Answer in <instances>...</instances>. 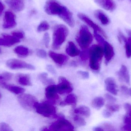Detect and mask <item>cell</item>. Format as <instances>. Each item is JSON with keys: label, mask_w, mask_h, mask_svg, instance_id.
<instances>
[{"label": "cell", "mask_w": 131, "mask_h": 131, "mask_svg": "<svg viewBox=\"0 0 131 131\" xmlns=\"http://www.w3.org/2000/svg\"><path fill=\"white\" fill-rule=\"evenodd\" d=\"M89 51L90 67L92 70H98L100 68V62L104 55L103 48L101 45H94Z\"/></svg>", "instance_id": "obj_1"}, {"label": "cell", "mask_w": 131, "mask_h": 131, "mask_svg": "<svg viewBox=\"0 0 131 131\" xmlns=\"http://www.w3.org/2000/svg\"><path fill=\"white\" fill-rule=\"evenodd\" d=\"M68 29L65 25H59L54 28L53 35V47L58 49L64 42L68 34Z\"/></svg>", "instance_id": "obj_2"}, {"label": "cell", "mask_w": 131, "mask_h": 131, "mask_svg": "<svg viewBox=\"0 0 131 131\" xmlns=\"http://www.w3.org/2000/svg\"><path fill=\"white\" fill-rule=\"evenodd\" d=\"M93 35L85 25L81 26L76 38V41L80 47L85 50L89 47L92 41Z\"/></svg>", "instance_id": "obj_3"}, {"label": "cell", "mask_w": 131, "mask_h": 131, "mask_svg": "<svg viewBox=\"0 0 131 131\" xmlns=\"http://www.w3.org/2000/svg\"><path fill=\"white\" fill-rule=\"evenodd\" d=\"M49 102L39 103L37 102L34 105L36 112L41 115L46 117L57 118L58 117L56 113L55 107Z\"/></svg>", "instance_id": "obj_4"}, {"label": "cell", "mask_w": 131, "mask_h": 131, "mask_svg": "<svg viewBox=\"0 0 131 131\" xmlns=\"http://www.w3.org/2000/svg\"><path fill=\"white\" fill-rule=\"evenodd\" d=\"M74 130V127L69 121L63 118H60L49 126L48 129L43 130L72 131Z\"/></svg>", "instance_id": "obj_5"}, {"label": "cell", "mask_w": 131, "mask_h": 131, "mask_svg": "<svg viewBox=\"0 0 131 131\" xmlns=\"http://www.w3.org/2000/svg\"><path fill=\"white\" fill-rule=\"evenodd\" d=\"M64 6L56 0H48L45 5V11L49 15L58 16L62 12Z\"/></svg>", "instance_id": "obj_6"}, {"label": "cell", "mask_w": 131, "mask_h": 131, "mask_svg": "<svg viewBox=\"0 0 131 131\" xmlns=\"http://www.w3.org/2000/svg\"><path fill=\"white\" fill-rule=\"evenodd\" d=\"M18 100L21 106L27 110H31L34 108V105L37 100L33 95L28 94H21Z\"/></svg>", "instance_id": "obj_7"}, {"label": "cell", "mask_w": 131, "mask_h": 131, "mask_svg": "<svg viewBox=\"0 0 131 131\" xmlns=\"http://www.w3.org/2000/svg\"><path fill=\"white\" fill-rule=\"evenodd\" d=\"M6 65L9 68L13 70L27 69L34 70L35 69L34 66L32 65L23 61L15 58L8 60L6 62Z\"/></svg>", "instance_id": "obj_8"}, {"label": "cell", "mask_w": 131, "mask_h": 131, "mask_svg": "<svg viewBox=\"0 0 131 131\" xmlns=\"http://www.w3.org/2000/svg\"><path fill=\"white\" fill-rule=\"evenodd\" d=\"M56 86L58 93L60 94L70 93L73 90L69 81L63 77H60L59 84Z\"/></svg>", "instance_id": "obj_9"}, {"label": "cell", "mask_w": 131, "mask_h": 131, "mask_svg": "<svg viewBox=\"0 0 131 131\" xmlns=\"http://www.w3.org/2000/svg\"><path fill=\"white\" fill-rule=\"evenodd\" d=\"M78 16L81 20L83 21L85 23H86L87 24L91 27L94 30V31L98 32L102 35L103 37L107 38V35L106 34L104 31L101 28L95 24L88 17L82 14H79L78 15Z\"/></svg>", "instance_id": "obj_10"}, {"label": "cell", "mask_w": 131, "mask_h": 131, "mask_svg": "<svg viewBox=\"0 0 131 131\" xmlns=\"http://www.w3.org/2000/svg\"><path fill=\"white\" fill-rule=\"evenodd\" d=\"M57 86L54 85L48 86L45 89V96L48 102L54 104L59 98Z\"/></svg>", "instance_id": "obj_11"}, {"label": "cell", "mask_w": 131, "mask_h": 131, "mask_svg": "<svg viewBox=\"0 0 131 131\" xmlns=\"http://www.w3.org/2000/svg\"><path fill=\"white\" fill-rule=\"evenodd\" d=\"M70 27H73L75 25V22L73 15L70 11L64 6L61 14L58 16Z\"/></svg>", "instance_id": "obj_12"}, {"label": "cell", "mask_w": 131, "mask_h": 131, "mask_svg": "<svg viewBox=\"0 0 131 131\" xmlns=\"http://www.w3.org/2000/svg\"><path fill=\"white\" fill-rule=\"evenodd\" d=\"M15 16L11 12L7 11L5 12L4 17L3 27L5 28H11L16 25Z\"/></svg>", "instance_id": "obj_13"}, {"label": "cell", "mask_w": 131, "mask_h": 131, "mask_svg": "<svg viewBox=\"0 0 131 131\" xmlns=\"http://www.w3.org/2000/svg\"><path fill=\"white\" fill-rule=\"evenodd\" d=\"M20 41V39L14 35H3L2 38H0V45L10 47L19 43Z\"/></svg>", "instance_id": "obj_14"}, {"label": "cell", "mask_w": 131, "mask_h": 131, "mask_svg": "<svg viewBox=\"0 0 131 131\" xmlns=\"http://www.w3.org/2000/svg\"><path fill=\"white\" fill-rule=\"evenodd\" d=\"M95 2L101 7L109 11H113L116 8L114 0H95Z\"/></svg>", "instance_id": "obj_15"}, {"label": "cell", "mask_w": 131, "mask_h": 131, "mask_svg": "<svg viewBox=\"0 0 131 131\" xmlns=\"http://www.w3.org/2000/svg\"><path fill=\"white\" fill-rule=\"evenodd\" d=\"M102 46L106 64L109 62L114 55V48L112 45L105 41Z\"/></svg>", "instance_id": "obj_16"}, {"label": "cell", "mask_w": 131, "mask_h": 131, "mask_svg": "<svg viewBox=\"0 0 131 131\" xmlns=\"http://www.w3.org/2000/svg\"><path fill=\"white\" fill-rule=\"evenodd\" d=\"M5 2L15 11L20 12L24 8V0H7Z\"/></svg>", "instance_id": "obj_17"}, {"label": "cell", "mask_w": 131, "mask_h": 131, "mask_svg": "<svg viewBox=\"0 0 131 131\" xmlns=\"http://www.w3.org/2000/svg\"><path fill=\"white\" fill-rule=\"evenodd\" d=\"M117 75L120 80L124 82L128 85L130 84V78L129 72L127 67L122 65L119 70L117 72Z\"/></svg>", "instance_id": "obj_18"}, {"label": "cell", "mask_w": 131, "mask_h": 131, "mask_svg": "<svg viewBox=\"0 0 131 131\" xmlns=\"http://www.w3.org/2000/svg\"><path fill=\"white\" fill-rule=\"evenodd\" d=\"M106 90L111 94L117 95L118 93L116 82L112 77H108L105 80Z\"/></svg>", "instance_id": "obj_19"}, {"label": "cell", "mask_w": 131, "mask_h": 131, "mask_svg": "<svg viewBox=\"0 0 131 131\" xmlns=\"http://www.w3.org/2000/svg\"><path fill=\"white\" fill-rule=\"evenodd\" d=\"M49 55L55 63L60 65H62L64 64L68 59V57L66 55L52 51L49 52Z\"/></svg>", "instance_id": "obj_20"}, {"label": "cell", "mask_w": 131, "mask_h": 131, "mask_svg": "<svg viewBox=\"0 0 131 131\" xmlns=\"http://www.w3.org/2000/svg\"><path fill=\"white\" fill-rule=\"evenodd\" d=\"M67 54L71 57H74L79 55L81 51L72 42H69L68 43L66 48Z\"/></svg>", "instance_id": "obj_21"}, {"label": "cell", "mask_w": 131, "mask_h": 131, "mask_svg": "<svg viewBox=\"0 0 131 131\" xmlns=\"http://www.w3.org/2000/svg\"><path fill=\"white\" fill-rule=\"evenodd\" d=\"M1 85L5 89L16 94H21L24 92L25 90L19 86L7 84L5 83H2Z\"/></svg>", "instance_id": "obj_22"}, {"label": "cell", "mask_w": 131, "mask_h": 131, "mask_svg": "<svg viewBox=\"0 0 131 131\" xmlns=\"http://www.w3.org/2000/svg\"><path fill=\"white\" fill-rule=\"evenodd\" d=\"M95 17L100 21L102 24L106 25L109 24L110 22V19L107 15L100 10H97L94 12Z\"/></svg>", "instance_id": "obj_23"}, {"label": "cell", "mask_w": 131, "mask_h": 131, "mask_svg": "<svg viewBox=\"0 0 131 131\" xmlns=\"http://www.w3.org/2000/svg\"><path fill=\"white\" fill-rule=\"evenodd\" d=\"M16 80L20 84L24 86L31 85L30 78L29 75L25 74H19L16 76Z\"/></svg>", "instance_id": "obj_24"}, {"label": "cell", "mask_w": 131, "mask_h": 131, "mask_svg": "<svg viewBox=\"0 0 131 131\" xmlns=\"http://www.w3.org/2000/svg\"><path fill=\"white\" fill-rule=\"evenodd\" d=\"M74 112L75 114L83 115L86 117H89L91 115V110L88 107L85 106H79L75 108Z\"/></svg>", "instance_id": "obj_25"}, {"label": "cell", "mask_w": 131, "mask_h": 131, "mask_svg": "<svg viewBox=\"0 0 131 131\" xmlns=\"http://www.w3.org/2000/svg\"><path fill=\"white\" fill-rule=\"evenodd\" d=\"M14 52L19 57H27L29 53L28 48L22 45L16 47L15 48Z\"/></svg>", "instance_id": "obj_26"}, {"label": "cell", "mask_w": 131, "mask_h": 131, "mask_svg": "<svg viewBox=\"0 0 131 131\" xmlns=\"http://www.w3.org/2000/svg\"><path fill=\"white\" fill-rule=\"evenodd\" d=\"M77 98L75 95L71 94L67 96L65 100L61 102L60 105L64 106L66 105H75L77 103Z\"/></svg>", "instance_id": "obj_27"}, {"label": "cell", "mask_w": 131, "mask_h": 131, "mask_svg": "<svg viewBox=\"0 0 131 131\" xmlns=\"http://www.w3.org/2000/svg\"><path fill=\"white\" fill-rule=\"evenodd\" d=\"M105 104L104 99L102 97H97L94 98L92 102V106L97 110L101 109Z\"/></svg>", "instance_id": "obj_28"}, {"label": "cell", "mask_w": 131, "mask_h": 131, "mask_svg": "<svg viewBox=\"0 0 131 131\" xmlns=\"http://www.w3.org/2000/svg\"><path fill=\"white\" fill-rule=\"evenodd\" d=\"M13 74L10 72H4L0 74V83H5L10 80L12 78Z\"/></svg>", "instance_id": "obj_29"}, {"label": "cell", "mask_w": 131, "mask_h": 131, "mask_svg": "<svg viewBox=\"0 0 131 131\" xmlns=\"http://www.w3.org/2000/svg\"><path fill=\"white\" fill-rule=\"evenodd\" d=\"M50 26L47 22L43 21L40 23L37 27V31L39 32H43L48 31L50 28Z\"/></svg>", "instance_id": "obj_30"}, {"label": "cell", "mask_w": 131, "mask_h": 131, "mask_svg": "<svg viewBox=\"0 0 131 131\" xmlns=\"http://www.w3.org/2000/svg\"><path fill=\"white\" fill-rule=\"evenodd\" d=\"M125 51L127 57L128 58L131 57V39L127 38V41L125 42Z\"/></svg>", "instance_id": "obj_31"}, {"label": "cell", "mask_w": 131, "mask_h": 131, "mask_svg": "<svg viewBox=\"0 0 131 131\" xmlns=\"http://www.w3.org/2000/svg\"><path fill=\"white\" fill-rule=\"evenodd\" d=\"M47 76V74L46 73H41L39 75V78L41 81L44 84H51L53 83V80L50 78H48Z\"/></svg>", "instance_id": "obj_32"}, {"label": "cell", "mask_w": 131, "mask_h": 131, "mask_svg": "<svg viewBox=\"0 0 131 131\" xmlns=\"http://www.w3.org/2000/svg\"><path fill=\"white\" fill-rule=\"evenodd\" d=\"M74 120L76 125L79 127L84 126L86 124V122L84 119L79 116H75L74 118Z\"/></svg>", "instance_id": "obj_33"}, {"label": "cell", "mask_w": 131, "mask_h": 131, "mask_svg": "<svg viewBox=\"0 0 131 131\" xmlns=\"http://www.w3.org/2000/svg\"><path fill=\"white\" fill-rule=\"evenodd\" d=\"M106 108L111 112H116L118 111L120 109V106L118 105L108 104L106 105Z\"/></svg>", "instance_id": "obj_34"}, {"label": "cell", "mask_w": 131, "mask_h": 131, "mask_svg": "<svg viewBox=\"0 0 131 131\" xmlns=\"http://www.w3.org/2000/svg\"><path fill=\"white\" fill-rule=\"evenodd\" d=\"M94 36L95 38L97 40V42L101 45L102 46L103 44L105 41V40L104 39V38L102 37V36L101 34H99V33L95 31H94Z\"/></svg>", "instance_id": "obj_35"}, {"label": "cell", "mask_w": 131, "mask_h": 131, "mask_svg": "<svg viewBox=\"0 0 131 131\" xmlns=\"http://www.w3.org/2000/svg\"><path fill=\"white\" fill-rule=\"evenodd\" d=\"M79 55L82 61H86L89 58V51L87 49L84 50V51L81 52Z\"/></svg>", "instance_id": "obj_36"}, {"label": "cell", "mask_w": 131, "mask_h": 131, "mask_svg": "<svg viewBox=\"0 0 131 131\" xmlns=\"http://www.w3.org/2000/svg\"><path fill=\"white\" fill-rule=\"evenodd\" d=\"M12 129L9 125L7 123L2 122L0 124V131H12Z\"/></svg>", "instance_id": "obj_37"}, {"label": "cell", "mask_w": 131, "mask_h": 131, "mask_svg": "<svg viewBox=\"0 0 131 131\" xmlns=\"http://www.w3.org/2000/svg\"><path fill=\"white\" fill-rule=\"evenodd\" d=\"M50 37L49 34L48 33H45L43 38V42L46 47L48 48L49 46L50 42Z\"/></svg>", "instance_id": "obj_38"}, {"label": "cell", "mask_w": 131, "mask_h": 131, "mask_svg": "<svg viewBox=\"0 0 131 131\" xmlns=\"http://www.w3.org/2000/svg\"><path fill=\"white\" fill-rule=\"evenodd\" d=\"M37 55L39 57L41 58H46L47 57V52L43 49H38L37 51Z\"/></svg>", "instance_id": "obj_39"}, {"label": "cell", "mask_w": 131, "mask_h": 131, "mask_svg": "<svg viewBox=\"0 0 131 131\" xmlns=\"http://www.w3.org/2000/svg\"><path fill=\"white\" fill-rule=\"evenodd\" d=\"M105 97L106 100L109 102L110 103H113L117 101V99L114 97L112 96L111 95L108 94H105Z\"/></svg>", "instance_id": "obj_40"}, {"label": "cell", "mask_w": 131, "mask_h": 131, "mask_svg": "<svg viewBox=\"0 0 131 131\" xmlns=\"http://www.w3.org/2000/svg\"><path fill=\"white\" fill-rule=\"evenodd\" d=\"M118 41L120 42V43H121L123 42H124L125 43V42L127 40V38L125 36L124 34L120 31H118Z\"/></svg>", "instance_id": "obj_41"}, {"label": "cell", "mask_w": 131, "mask_h": 131, "mask_svg": "<svg viewBox=\"0 0 131 131\" xmlns=\"http://www.w3.org/2000/svg\"><path fill=\"white\" fill-rule=\"evenodd\" d=\"M78 73L84 79H88L89 78V73L87 72L79 70L78 72Z\"/></svg>", "instance_id": "obj_42"}, {"label": "cell", "mask_w": 131, "mask_h": 131, "mask_svg": "<svg viewBox=\"0 0 131 131\" xmlns=\"http://www.w3.org/2000/svg\"><path fill=\"white\" fill-rule=\"evenodd\" d=\"M12 35L20 39H22L24 37V34L21 32H12Z\"/></svg>", "instance_id": "obj_43"}, {"label": "cell", "mask_w": 131, "mask_h": 131, "mask_svg": "<svg viewBox=\"0 0 131 131\" xmlns=\"http://www.w3.org/2000/svg\"><path fill=\"white\" fill-rule=\"evenodd\" d=\"M111 112L108 110H104L102 112V115L103 117L106 118L110 117L112 115Z\"/></svg>", "instance_id": "obj_44"}, {"label": "cell", "mask_w": 131, "mask_h": 131, "mask_svg": "<svg viewBox=\"0 0 131 131\" xmlns=\"http://www.w3.org/2000/svg\"><path fill=\"white\" fill-rule=\"evenodd\" d=\"M47 69L50 72L51 74H56V71L55 70V69H54V68L53 67L52 65H48L47 66Z\"/></svg>", "instance_id": "obj_45"}, {"label": "cell", "mask_w": 131, "mask_h": 131, "mask_svg": "<svg viewBox=\"0 0 131 131\" xmlns=\"http://www.w3.org/2000/svg\"><path fill=\"white\" fill-rule=\"evenodd\" d=\"M124 107L127 114L131 112V105L130 104L126 103L124 105Z\"/></svg>", "instance_id": "obj_46"}, {"label": "cell", "mask_w": 131, "mask_h": 131, "mask_svg": "<svg viewBox=\"0 0 131 131\" xmlns=\"http://www.w3.org/2000/svg\"><path fill=\"white\" fill-rule=\"evenodd\" d=\"M122 91L125 94L129 95V89L125 86H122L121 87Z\"/></svg>", "instance_id": "obj_47"}, {"label": "cell", "mask_w": 131, "mask_h": 131, "mask_svg": "<svg viewBox=\"0 0 131 131\" xmlns=\"http://www.w3.org/2000/svg\"><path fill=\"white\" fill-rule=\"evenodd\" d=\"M123 129L125 131H131V124H125L124 126L123 127Z\"/></svg>", "instance_id": "obj_48"}, {"label": "cell", "mask_w": 131, "mask_h": 131, "mask_svg": "<svg viewBox=\"0 0 131 131\" xmlns=\"http://www.w3.org/2000/svg\"><path fill=\"white\" fill-rule=\"evenodd\" d=\"M4 10V6L3 4H2L1 1H0V15L2 14L3 11Z\"/></svg>", "instance_id": "obj_49"}, {"label": "cell", "mask_w": 131, "mask_h": 131, "mask_svg": "<svg viewBox=\"0 0 131 131\" xmlns=\"http://www.w3.org/2000/svg\"><path fill=\"white\" fill-rule=\"evenodd\" d=\"M94 130L97 131H104V130L102 129V128L101 127H97L95 128H94Z\"/></svg>", "instance_id": "obj_50"}, {"label": "cell", "mask_w": 131, "mask_h": 131, "mask_svg": "<svg viewBox=\"0 0 131 131\" xmlns=\"http://www.w3.org/2000/svg\"><path fill=\"white\" fill-rule=\"evenodd\" d=\"M126 32H127V34L129 36V37L131 38V30H129V29H127L126 30Z\"/></svg>", "instance_id": "obj_51"}, {"label": "cell", "mask_w": 131, "mask_h": 131, "mask_svg": "<svg viewBox=\"0 0 131 131\" xmlns=\"http://www.w3.org/2000/svg\"><path fill=\"white\" fill-rule=\"evenodd\" d=\"M129 95L131 96V88L129 89Z\"/></svg>", "instance_id": "obj_52"}, {"label": "cell", "mask_w": 131, "mask_h": 131, "mask_svg": "<svg viewBox=\"0 0 131 131\" xmlns=\"http://www.w3.org/2000/svg\"><path fill=\"white\" fill-rule=\"evenodd\" d=\"M128 115H129V117H130L131 118V112H129V113H128Z\"/></svg>", "instance_id": "obj_53"}, {"label": "cell", "mask_w": 131, "mask_h": 131, "mask_svg": "<svg viewBox=\"0 0 131 131\" xmlns=\"http://www.w3.org/2000/svg\"><path fill=\"white\" fill-rule=\"evenodd\" d=\"M1 94H0V98H1Z\"/></svg>", "instance_id": "obj_54"}, {"label": "cell", "mask_w": 131, "mask_h": 131, "mask_svg": "<svg viewBox=\"0 0 131 131\" xmlns=\"http://www.w3.org/2000/svg\"><path fill=\"white\" fill-rule=\"evenodd\" d=\"M118 1H123V0H118Z\"/></svg>", "instance_id": "obj_55"}, {"label": "cell", "mask_w": 131, "mask_h": 131, "mask_svg": "<svg viewBox=\"0 0 131 131\" xmlns=\"http://www.w3.org/2000/svg\"><path fill=\"white\" fill-rule=\"evenodd\" d=\"M0 52H1V49H0Z\"/></svg>", "instance_id": "obj_56"}, {"label": "cell", "mask_w": 131, "mask_h": 131, "mask_svg": "<svg viewBox=\"0 0 131 131\" xmlns=\"http://www.w3.org/2000/svg\"><path fill=\"white\" fill-rule=\"evenodd\" d=\"M130 1L131 2V0H130Z\"/></svg>", "instance_id": "obj_57"}]
</instances>
